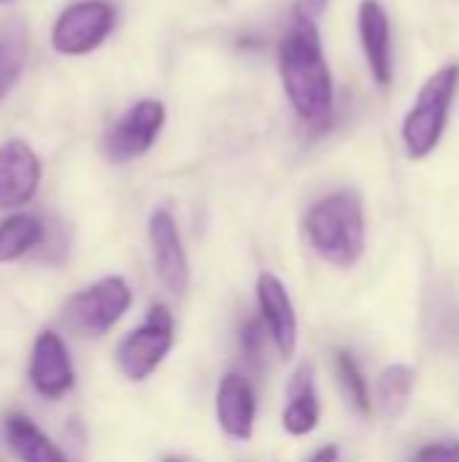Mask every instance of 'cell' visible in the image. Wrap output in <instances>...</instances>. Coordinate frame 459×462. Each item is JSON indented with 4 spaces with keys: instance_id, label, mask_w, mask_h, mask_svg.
<instances>
[{
    "instance_id": "1",
    "label": "cell",
    "mask_w": 459,
    "mask_h": 462,
    "mask_svg": "<svg viewBox=\"0 0 459 462\" xmlns=\"http://www.w3.org/2000/svg\"><path fill=\"white\" fill-rule=\"evenodd\" d=\"M279 73L300 122L311 127H322L333 114L335 89H333L330 65L325 60L319 27L303 5L292 11L289 27L281 35Z\"/></svg>"
},
{
    "instance_id": "2",
    "label": "cell",
    "mask_w": 459,
    "mask_h": 462,
    "mask_svg": "<svg viewBox=\"0 0 459 462\" xmlns=\"http://www.w3.org/2000/svg\"><path fill=\"white\" fill-rule=\"evenodd\" d=\"M311 249L335 268H354L365 254V208L354 189L317 200L306 214Z\"/></svg>"
},
{
    "instance_id": "3",
    "label": "cell",
    "mask_w": 459,
    "mask_h": 462,
    "mask_svg": "<svg viewBox=\"0 0 459 462\" xmlns=\"http://www.w3.org/2000/svg\"><path fill=\"white\" fill-rule=\"evenodd\" d=\"M459 87V62L438 68L419 89L411 111L403 119V146L411 160L430 157L449 125L452 103Z\"/></svg>"
},
{
    "instance_id": "4",
    "label": "cell",
    "mask_w": 459,
    "mask_h": 462,
    "mask_svg": "<svg viewBox=\"0 0 459 462\" xmlns=\"http://www.w3.org/2000/svg\"><path fill=\"white\" fill-rule=\"evenodd\" d=\"M133 290L122 276H106L87 290L76 292L62 311L65 325L84 338L106 336L130 309Z\"/></svg>"
},
{
    "instance_id": "5",
    "label": "cell",
    "mask_w": 459,
    "mask_h": 462,
    "mask_svg": "<svg viewBox=\"0 0 459 462\" xmlns=\"http://www.w3.org/2000/svg\"><path fill=\"white\" fill-rule=\"evenodd\" d=\"M173 349V317L170 311L157 303L149 309V317L141 328L122 338L116 346V365L130 382H146L160 363Z\"/></svg>"
},
{
    "instance_id": "6",
    "label": "cell",
    "mask_w": 459,
    "mask_h": 462,
    "mask_svg": "<svg viewBox=\"0 0 459 462\" xmlns=\"http://www.w3.org/2000/svg\"><path fill=\"white\" fill-rule=\"evenodd\" d=\"M116 8L108 0H78L60 11L51 27V46L57 54L81 57L95 51L114 30Z\"/></svg>"
},
{
    "instance_id": "7",
    "label": "cell",
    "mask_w": 459,
    "mask_h": 462,
    "mask_svg": "<svg viewBox=\"0 0 459 462\" xmlns=\"http://www.w3.org/2000/svg\"><path fill=\"white\" fill-rule=\"evenodd\" d=\"M165 127V106L154 97L133 103L106 135V157L111 162H130L143 157Z\"/></svg>"
},
{
    "instance_id": "8",
    "label": "cell",
    "mask_w": 459,
    "mask_h": 462,
    "mask_svg": "<svg viewBox=\"0 0 459 462\" xmlns=\"http://www.w3.org/2000/svg\"><path fill=\"white\" fill-rule=\"evenodd\" d=\"M149 241H151V254L160 282L173 295H184L189 290V260L176 219L168 208H157L149 217Z\"/></svg>"
},
{
    "instance_id": "9",
    "label": "cell",
    "mask_w": 459,
    "mask_h": 462,
    "mask_svg": "<svg viewBox=\"0 0 459 462\" xmlns=\"http://www.w3.org/2000/svg\"><path fill=\"white\" fill-rule=\"evenodd\" d=\"M41 184V160L22 138L0 143V208H19L32 200Z\"/></svg>"
},
{
    "instance_id": "10",
    "label": "cell",
    "mask_w": 459,
    "mask_h": 462,
    "mask_svg": "<svg viewBox=\"0 0 459 462\" xmlns=\"http://www.w3.org/2000/svg\"><path fill=\"white\" fill-rule=\"evenodd\" d=\"M30 382H32L35 393L49 401H57L65 393H70L76 376H73L70 352L60 333L43 330L35 338L32 357H30Z\"/></svg>"
},
{
    "instance_id": "11",
    "label": "cell",
    "mask_w": 459,
    "mask_h": 462,
    "mask_svg": "<svg viewBox=\"0 0 459 462\" xmlns=\"http://www.w3.org/2000/svg\"><path fill=\"white\" fill-rule=\"evenodd\" d=\"M257 306L265 319V328L284 360H289L298 349V314L292 298L279 276L260 273L257 276Z\"/></svg>"
},
{
    "instance_id": "12",
    "label": "cell",
    "mask_w": 459,
    "mask_h": 462,
    "mask_svg": "<svg viewBox=\"0 0 459 462\" xmlns=\"http://www.w3.org/2000/svg\"><path fill=\"white\" fill-rule=\"evenodd\" d=\"M360 43L368 60V68L379 87H390L392 81V27L390 14L381 0H363L357 11Z\"/></svg>"
},
{
    "instance_id": "13",
    "label": "cell",
    "mask_w": 459,
    "mask_h": 462,
    "mask_svg": "<svg viewBox=\"0 0 459 462\" xmlns=\"http://www.w3.org/2000/svg\"><path fill=\"white\" fill-rule=\"evenodd\" d=\"M257 398L252 384L241 374H227L216 390V420L222 430L235 441H249L254 436Z\"/></svg>"
},
{
    "instance_id": "14",
    "label": "cell",
    "mask_w": 459,
    "mask_h": 462,
    "mask_svg": "<svg viewBox=\"0 0 459 462\" xmlns=\"http://www.w3.org/2000/svg\"><path fill=\"white\" fill-rule=\"evenodd\" d=\"M322 406L314 387L311 365H300L292 384H289V403L281 414V425L289 436H308L319 428Z\"/></svg>"
},
{
    "instance_id": "15",
    "label": "cell",
    "mask_w": 459,
    "mask_h": 462,
    "mask_svg": "<svg viewBox=\"0 0 459 462\" xmlns=\"http://www.w3.org/2000/svg\"><path fill=\"white\" fill-rule=\"evenodd\" d=\"M5 441L22 462H68L54 441L24 414H11L5 420Z\"/></svg>"
},
{
    "instance_id": "16",
    "label": "cell",
    "mask_w": 459,
    "mask_h": 462,
    "mask_svg": "<svg viewBox=\"0 0 459 462\" xmlns=\"http://www.w3.org/2000/svg\"><path fill=\"white\" fill-rule=\"evenodd\" d=\"M414 384H417V371L409 365L398 363L381 371L376 384V403L384 420H400L409 411Z\"/></svg>"
},
{
    "instance_id": "17",
    "label": "cell",
    "mask_w": 459,
    "mask_h": 462,
    "mask_svg": "<svg viewBox=\"0 0 459 462\" xmlns=\"http://www.w3.org/2000/svg\"><path fill=\"white\" fill-rule=\"evenodd\" d=\"M46 227L32 214H14L0 222V263H14L30 249L41 246Z\"/></svg>"
},
{
    "instance_id": "18",
    "label": "cell",
    "mask_w": 459,
    "mask_h": 462,
    "mask_svg": "<svg viewBox=\"0 0 459 462\" xmlns=\"http://www.w3.org/2000/svg\"><path fill=\"white\" fill-rule=\"evenodd\" d=\"M27 62V27L14 19L0 27V103L16 87Z\"/></svg>"
},
{
    "instance_id": "19",
    "label": "cell",
    "mask_w": 459,
    "mask_h": 462,
    "mask_svg": "<svg viewBox=\"0 0 459 462\" xmlns=\"http://www.w3.org/2000/svg\"><path fill=\"white\" fill-rule=\"evenodd\" d=\"M335 371H338V379L344 384V393L349 395V401L354 403V409L363 417H368L371 409H373L371 406V390H368V382H365L357 360L352 357V352H346V349H338L335 352Z\"/></svg>"
},
{
    "instance_id": "20",
    "label": "cell",
    "mask_w": 459,
    "mask_h": 462,
    "mask_svg": "<svg viewBox=\"0 0 459 462\" xmlns=\"http://www.w3.org/2000/svg\"><path fill=\"white\" fill-rule=\"evenodd\" d=\"M262 349H265V344H262V325L257 319H249L243 325V330H241V352H243V357L252 365H257Z\"/></svg>"
},
{
    "instance_id": "21",
    "label": "cell",
    "mask_w": 459,
    "mask_h": 462,
    "mask_svg": "<svg viewBox=\"0 0 459 462\" xmlns=\"http://www.w3.org/2000/svg\"><path fill=\"white\" fill-rule=\"evenodd\" d=\"M414 462H459V441L449 439V441L427 444L417 452Z\"/></svg>"
},
{
    "instance_id": "22",
    "label": "cell",
    "mask_w": 459,
    "mask_h": 462,
    "mask_svg": "<svg viewBox=\"0 0 459 462\" xmlns=\"http://www.w3.org/2000/svg\"><path fill=\"white\" fill-rule=\"evenodd\" d=\"M338 457H341V452H338V447L335 444H330V447H322L314 457L308 462H338Z\"/></svg>"
},
{
    "instance_id": "23",
    "label": "cell",
    "mask_w": 459,
    "mask_h": 462,
    "mask_svg": "<svg viewBox=\"0 0 459 462\" xmlns=\"http://www.w3.org/2000/svg\"><path fill=\"white\" fill-rule=\"evenodd\" d=\"M325 5H327V0H303V8H306L314 19L325 11Z\"/></svg>"
},
{
    "instance_id": "24",
    "label": "cell",
    "mask_w": 459,
    "mask_h": 462,
    "mask_svg": "<svg viewBox=\"0 0 459 462\" xmlns=\"http://www.w3.org/2000/svg\"><path fill=\"white\" fill-rule=\"evenodd\" d=\"M165 462H184V460H179V457H168Z\"/></svg>"
},
{
    "instance_id": "25",
    "label": "cell",
    "mask_w": 459,
    "mask_h": 462,
    "mask_svg": "<svg viewBox=\"0 0 459 462\" xmlns=\"http://www.w3.org/2000/svg\"><path fill=\"white\" fill-rule=\"evenodd\" d=\"M0 3H11V0H0Z\"/></svg>"
}]
</instances>
